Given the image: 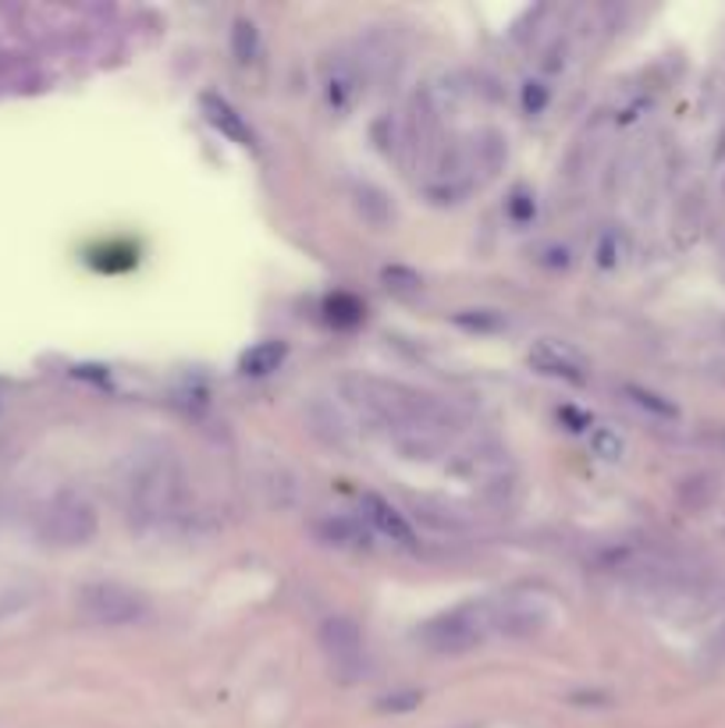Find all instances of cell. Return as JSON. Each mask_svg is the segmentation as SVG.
Listing matches in <instances>:
<instances>
[{
  "label": "cell",
  "mask_w": 725,
  "mask_h": 728,
  "mask_svg": "<svg viewBox=\"0 0 725 728\" xmlns=\"http://www.w3.org/2000/svg\"><path fill=\"white\" fill-rule=\"evenodd\" d=\"M125 519L139 533H189L199 512L186 469L168 451H150L132 459L121 480Z\"/></svg>",
  "instance_id": "obj_1"
},
{
  "label": "cell",
  "mask_w": 725,
  "mask_h": 728,
  "mask_svg": "<svg viewBox=\"0 0 725 728\" xmlns=\"http://www.w3.org/2000/svg\"><path fill=\"white\" fill-rule=\"evenodd\" d=\"M487 636H495L491 600H469V605L441 611L430 622H424L420 632H416V644L434 654V658H463V654L484 647Z\"/></svg>",
  "instance_id": "obj_2"
},
{
  "label": "cell",
  "mask_w": 725,
  "mask_h": 728,
  "mask_svg": "<svg viewBox=\"0 0 725 728\" xmlns=\"http://www.w3.org/2000/svg\"><path fill=\"white\" fill-rule=\"evenodd\" d=\"M76 608L89 626L100 629H132L150 622V600L125 582H86L76 597Z\"/></svg>",
  "instance_id": "obj_3"
},
{
  "label": "cell",
  "mask_w": 725,
  "mask_h": 728,
  "mask_svg": "<svg viewBox=\"0 0 725 728\" xmlns=\"http://www.w3.org/2000/svg\"><path fill=\"white\" fill-rule=\"evenodd\" d=\"M97 533H100L97 505L76 495V490L58 495L40 516V537L50 548H86V543L97 540Z\"/></svg>",
  "instance_id": "obj_4"
},
{
  "label": "cell",
  "mask_w": 725,
  "mask_h": 728,
  "mask_svg": "<svg viewBox=\"0 0 725 728\" xmlns=\"http://www.w3.org/2000/svg\"><path fill=\"white\" fill-rule=\"evenodd\" d=\"M555 622V608L540 594H505L491 600V632L505 640H534Z\"/></svg>",
  "instance_id": "obj_5"
},
{
  "label": "cell",
  "mask_w": 725,
  "mask_h": 728,
  "mask_svg": "<svg viewBox=\"0 0 725 728\" xmlns=\"http://www.w3.org/2000/svg\"><path fill=\"white\" fill-rule=\"evenodd\" d=\"M320 650L328 654V661L341 671V676H356L362 665V632L349 615H331L324 618L317 629Z\"/></svg>",
  "instance_id": "obj_6"
},
{
  "label": "cell",
  "mask_w": 725,
  "mask_h": 728,
  "mask_svg": "<svg viewBox=\"0 0 725 728\" xmlns=\"http://www.w3.org/2000/svg\"><path fill=\"white\" fill-rule=\"evenodd\" d=\"M302 423L310 430L324 448H335V451H349L352 448V423L346 409H341L335 398H324L314 395L310 402L302 406Z\"/></svg>",
  "instance_id": "obj_7"
},
{
  "label": "cell",
  "mask_w": 725,
  "mask_h": 728,
  "mask_svg": "<svg viewBox=\"0 0 725 728\" xmlns=\"http://www.w3.org/2000/svg\"><path fill=\"white\" fill-rule=\"evenodd\" d=\"M530 367L558 377V380H569V385H587V359L579 356L573 345L566 341H555V338H540L534 349H530Z\"/></svg>",
  "instance_id": "obj_8"
},
{
  "label": "cell",
  "mask_w": 725,
  "mask_h": 728,
  "mask_svg": "<svg viewBox=\"0 0 725 728\" xmlns=\"http://www.w3.org/2000/svg\"><path fill=\"white\" fill-rule=\"evenodd\" d=\"M359 519H362V526H367L370 533L388 537L391 543H398V548H416L413 526H409V522L403 519V512H398V508H391L385 498L362 495V498H359Z\"/></svg>",
  "instance_id": "obj_9"
},
{
  "label": "cell",
  "mask_w": 725,
  "mask_h": 728,
  "mask_svg": "<svg viewBox=\"0 0 725 728\" xmlns=\"http://www.w3.org/2000/svg\"><path fill=\"white\" fill-rule=\"evenodd\" d=\"M314 537L320 543L338 551H367L370 548V530L362 526V519L352 516H320L314 519Z\"/></svg>",
  "instance_id": "obj_10"
},
{
  "label": "cell",
  "mask_w": 725,
  "mask_h": 728,
  "mask_svg": "<svg viewBox=\"0 0 725 728\" xmlns=\"http://www.w3.org/2000/svg\"><path fill=\"white\" fill-rule=\"evenodd\" d=\"M349 196H352L356 213H359L370 228L385 231V228L395 225V207H391V199H388L385 189L370 186V181H352V192H349Z\"/></svg>",
  "instance_id": "obj_11"
},
{
  "label": "cell",
  "mask_w": 725,
  "mask_h": 728,
  "mask_svg": "<svg viewBox=\"0 0 725 728\" xmlns=\"http://www.w3.org/2000/svg\"><path fill=\"white\" fill-rule=\"evenodd\" d=\"M505 157H509V146H505V136L495 129L480 132L469 142V168H474V174L480 171L484 178H495L505 168Z\"/></svg>",
  "instance_id": "obj_12"
},
{
  "label": "cell",
  "mask_w": 725,
  "mask_h": 728,
  "mask_svg": "<svg viewBox=\"0 0 725 728\" xmlns=\"http://www.w3.org/2000/svg\"><path fill=\"white\" fill-rule=\"evenodd\" d=\"M199 107H203L207 121H210L221 136H228L231 142H239V146H252V132L246 129V121L231 111V103H225L221 97L207 93L203 100H199Z\"/></svg>",
  "instance_id": "obj_13"
},
{
  "label": "cell",
  "mask_w": 725,
  "mask_h": 728,
  "mask_svg": "<svg viewBox=\"0 0 725 728\" xmlns=\"http://www.w3.org/2000/svg\"><path fill=\"white\" fill-rule=\"evenodd\" d=\"M260 490H264V498L267 505H275V508H296L299 505V477L292 469H285V466H270L264 477H260Z\"/></svg>",
  "instance_id": "obj_14"
},
{
  "label": "cell",
  "mask_w": 725,
  "mask_h": 728,
  "mask_svg": "<svg viewBox=\"0 0 725 728\" xmlns=\"http://www.w3.org/2000/svg\"><path fill=\"white\" fill-rule=\"evenodd\" d=\"M285 356H288L285 341H260L242 356L239 367H242L246 377H270L285 362Z\"/></svg>",
  "instance_id": "obj_15"
},
{
  "label": "cell",
  "mask_w": 725,
  "mask_h": 728,
  "mask_svg": "<svg viewBox=\"0 0 725 728\" xmlns=\"http://www.w3.org/2000/svg\"><path fill=\"white\" fill-rule=\"evenodd\" d=\"M590 451L597 455V459H605V462H619L623 455H626V441H623L619 430L594 427V430H590Z\"/></svg>",
  "instance_id": "obj_16"
},
{
  "label": "cell",
  "mask_w": 725,
  "mask_h": 728,
  "mask_svg": "<svg viewBox=\"0 0 725 728\" xmlns=\"http://www.w3.org/2000/svg\"><path fill=\"white\" fill-rule=\"evenodd\" d=\"M257 50H260V29L252 26L249 18H239L231 29V53L246 64V61L257 58Z\"/></svg>",
  "instance_id": "obj_17"
},
{
  "label": "cell",
  "mask_w": 725,
  "mask_h": 728,
  "mask_svg": "<svg viewBox=\"0 0 725 728\" xmlns=\"http://www.w3.org/2000/svg\"><path fill=\"white\" fill-rule=\"evenodd\" d=\"M416 516L427 519L430 526H438V530H459L463 519L451 516V508L445 512V505H434V501H416Z\"/></svg>",
  "instance_id": "obj_18"
},
{
  "label": "cell",
  "mask_w": 725,
  "mask_h": 728,
  "mask_svg": "<svg viewBox=\"0 0 725 728\" xmlns=\"http://www.w3.org/2000/svg\"><path fill=\"white\" fill-rule=\"evenodd\" d=\"M629 395H633V402L637 406H644V409H650L655 416H665V420H676L679 416V409L673 406V402H665L662 395H655V391H644V388H629Z\"/></svg>",
  "instance_id": "obj_19"
},
{
  "label": "cell",
  "mask_w": 725,
  "mask_h": 728,
  "mask_svg": "<svg viewBox=\"0 0 725 728\" xmlns=\"http://www.w3.org/2000/svg\"><path fill=\"white\" fill-rule=\"evenodd\" d=\"M544 103H548V89H544L540 82H530L527 89H523V107H527V114H540Z\"/></svg>",
  "instance_id": "obj_20"
},
{
  "label": "cell",
  "mask_w": 725,
  "mask_h": 728,
  "mask_svg": "<svg viewBox=\"0 0 725 728\" xmlns=\"http://www.w3.org/2000/svg\"><path fill=\"white\" fill-rule=\"evenodd\" d=\"M416 704H420V697H416V694H395L388 700H380V707H385V711H395V715L409 711V707H416Z\"/></svg>",
  "instance_id": "obj_21"
},
{
  "label": "cell",
  "mask_w": 725,
  "mask_h": 728,
  "mask_svg": "<svg viewBox=\"0 0 725 728\" xmlns=\"http://www.w3.org/2000/svg\"><path fill=\"white\" fill-rule=\"evenodd\" d=\"M456 323L469 327V331H491V327H501V317H456Z\"/></svg>",
  "instance_id": "obj_22"
},
{
  "label": "cell",
  "mask_w": 725,
  "mask_h": 728,
  "mask_svg": "<svg viewBox=\"0 0 725 728\" xmlns=\"http://www.w3.org/2000/svg\"><path fill=\"white\" fill-rule=\"evenodd\" d=\"M0 455H4V441H0Z\"/></svg>",
  "instance_id": "obj_23"
}]
</instances>
